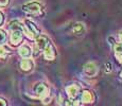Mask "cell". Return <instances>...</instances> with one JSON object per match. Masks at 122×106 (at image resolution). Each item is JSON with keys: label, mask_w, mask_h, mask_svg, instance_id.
Instances as JSON below:
<instances>
[{"label": "cell", "mask_w": 122, "mask_h": 106, "mask_svg": "<svg viewBox=\"0 0 122 106\" xmlns=\"http://www.w3.org/2000/svg\"><path fill=\"white\" fill-rule=\"evenodd\" d=\"M11 29H12L11 42H12V45L16 46L22 39V28L20 27V25L17 21H15V22L11 23Z\"/></svg>", "instance_id": "1"}, {"label": "cell", "mask_w": 122, "mask_h": 106, "mask_svg": "<svg viewBox=\"0 0 122 106\" xmlns=\"http://www.w3.org/2000/svg\"><path fill=\"white\" fill-rule=\"evenodd\" d=\"M34 90H35V93H36L38 96H41V98H44V96H48V92H49L48 87H47L45 84H41V83L37 84L36 86H35Z\"/></svg>", "instance_id": "3"}, {"label": "cell", "mask_w": 122, "mask_h": 106, "mask_svg": "<svg viewBox=\"0 0 122 106\" xmlns=\"http://www.w3.org/2000/svg\"><path fill=\"white\" fill-rule=\"evenodd\" d=\"M84 30H85L84 29V25L81 22H76L72 28V32L76 35H82L84 33Z\"/></svg>", "instance_id": "11"}, {"label": "cell", "mask_w": 122, "mask_h": 106, "mask_svg": "<svg viewBox=\"0 0 122 106\" xmlns=\"http://www.w3.org/2000/svg\"><path fill=\"white\" fill-rule=\"evenodd\" d=\"M8 54H9V51L4 47H0V57L5 58L8 56Z\"/></svg>", "instance_id": "13"}, {"label": "cell", "mask_w": 122, "mask_h": 106, "mask_svg": "<svg viewBox=\"0 0 122 106\" xmlns=\"http://www.w3.org/2000/svg\"><path fill=\"white\" fill-rule=\"evenodd\" d=\"M35 42H36V46L38 47L39 49H41V50H44L45 47H46L48 44H50V42H49V39L47 38L46 36H44V35H39V36L36 38Z\"/></svg>", "instance_id": "5"}, {"label": "cell", "mask_w": 122, "mask_h": 106, "mask_svg": "<svg viewBox=\"0 0 122 106\" xmlns=\"http://www.w3.org/2000/svg\"><path fill=\"white\" fill-rule=\"evenodd\" d=\"M6 105V101L3 99H0V106H5Z\"/></svg>", "instance_id": "17"}, {"label": "cell", "mask_w": 122, "mask_h": 106, "mask_svg": "<svg viewBox=\"0 0 122 106\" xmlns=\"http://www.w3.org/2000/svg\"><path fill=\"white\" fill-rule=\"evenodd\" d=\"M79 90H80V88L76 85H71V86H68L66 88V91L70 98H76V95L79 93Z\"/></svg>", "instance_id": "9"}, {"label": "cell", "mask_w": 122, "mask_h": 106, "mask_svg": "<svg viewBox=\"0 0 122 106\" xmlns=\"http://www.w3.org/2000/svg\"><path fill=\"white\" fill-rule=\"evenodd\" d=\"M25 25H27V28H28V30H29V36L30 37H33V35L32 34H34V35H38L39 34L38 29H37L36 25H35L33 22L27 20L25 21Z\"/></svg>", "instance_id": "6"}, {"label": "cell", "mask_w": 122, "mask_h": 106, "mask_svg": "<svg viewBox=\"0 0 122 106\" xmlns=\"http://www.w3.org/2000/svg\"><path fill=\"white\" fill-rule=\"evenodd\" d=\"M23 11L28 12V13H31V14H36L39 13L41 10V5L37 2H31V3H28L25 5H23Z\"/></svg>", "instance_id": "2"}, {"label": "cell", "mask_w": 122, "mask_h": 106, "mask_svg": "<svg viewBox=\"0 0 122 106\" xmlns=\"http://www.w3.org/2000/svg\"><path fill=\"white\" fill-rule=\"evenodd\" d=\"M115 51L117 54H122V44H117L115 46Z\"/></svg>", "instance_id": "15"}, {"label": "cell", "mask_w": 122, "mask_h": 106, "mask_svg": "<svg viewBox=\"0 0 122 106\" xmlns=\"http://www.w3.org/2000/svg\"><path fill=\"white\" fill-rule=\"evenodd\" d=\"M121 76H122V72H121Z\"/></svg>", "instance_id": "21"}, {"label": "cell", "mask_w": 122, "mask_h": 106, "mask_svg": "<svg viewBox=\"0 0 122 106\" xmlns=\"http://www.w3.org/2000/svg\"><path fill=\"white\" fill-rule=\"evenodd\" d=\"M2 21H3V15H2L1 13H0V25L2 23Z\"/></svg>", "instance_id": "18"}, {"label": "cell", "mask_w": 122, "mask_h": 106, "mask_svg": "<svg viewBox=\"0 0 122 106\" xmlns=\"http://www.w3.org/2000/svg\"><path fill=\"white\" fill-rule=\"evenodd\" d=\"M44 54H45V58L49 61H52L55 57V51L53 49V47L51 46V44H48L44 49Z\"/></svg>", "instance_id": "4"}, {"label": "cell", "mask_w": 122, "mask_h": 106, "mask_svg": "<svg viewBox=\"0 0 122 106\" xmlns=\"http://www.w3.org/2000/svg\"><path fill=\"white\" fill-rule=\"evenodd\" d=\"M119 38H120V40L122 41V32H120V34H119Z\"/></svg>", "instance_id": "20"}, {"label": "cell", "mask_w": 122, "mask_h": 106, "mask_svg": "<svg viewBox=\"0 0 122 106\" xmlns=\"http://www.w3.org/2000/svg\"><path fill=\"white\" fill-rule=\"evenodd\" d=\"M117 56H118V58H119V61L122 63V55H120V54H117Z\"/></svg>", "instance_id": "19"}, {"label": "cell", "mask_w": 122, "mask_h": 106, "mask_svg": "<svg viewBox=\"0 0 122 106\" xmlns=\"http://www.w3.org/2000/svg\"><path fill=\"white\" fill-rule=\"evenodd\" d=\"M20 67H21V69L25 70V71H29V70H31L32 67H33V63L30 60H23V61H21V63H20Z\"/></svg>", "instance_id": "12"}, {"label": "cell", "mask_w": 122, "mask_h": 106, "mask_svg": "<svg viewBox=\"0 0 122 106\" xmlns=\"http://www.w3.org/2000/svg\"><path fill=\"white\" fill-rule=\"evenodd\" d=\"M19 54L22 57H29L31 55V49H30V47L27 46V45H22L19 48Z\"/></svg>", "instance_id": "10"}, {"label": "cell", "mask_w": 122, "mask_h": 106, "mask_svg": "<svg viewBox=\"0 0 122 106\" xmlns=\"http://www.w3.org/2000/svg\"><path fill=\"white\" fill-rule=\"evenodd\" d=\"M6 39V34L4 31H2V30H0V45L3 44L4 41H5Z\"/></svg>", "instance_id": "14"}, {"label": "cell", "mask_w": 122, "mask_h": 106, "mask_svg": "<svg viewBox=\"0 0 122 106\" xmlns=\"http://www.w3.org/2000/svg\"><path fill=\"white\" fill-rule=\"evenodd\" d=\"M93 100H95V96H93L92 92L89 90H85L82 95V101L84 103H92Z\"/></svg>", "instance_id": "8"}, {"label": "cell", "mask_w": 122, "mask_h": 106, "mask_svg": "<svg viewBox=\"0 0 122 106\" xmlns=\"http://www.w3.org/2000/svg\"><path fill=\"white\" fill-rule=\"evenodd\" d=\"M10 0H0V6H6Z\"/></svg>", "instance_id": "16"}, {"label": "cell", "mask_w": 122, "mask_h": 106, "mask_svg": "<svg viewBox=\"0 0 122 106\" xmlns=\"http://www.w3.org/2000/svg\"><path fill=\"white\" fill-rule=\"evenodd\" d=\"M84 70H85L86 74L89 75V76H93V75H96V73H97V67H96V65L93 63L87 64L85 66V68H84Z\"/></svg>", "instance_id": "7"}]
</instances>
